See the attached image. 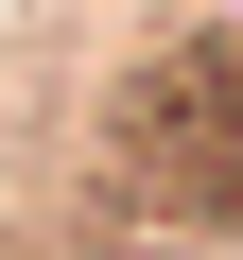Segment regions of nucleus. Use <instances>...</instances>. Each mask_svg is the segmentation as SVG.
I'll return each mask as SVG.
<instances>
[{"label": "nucleus", "mask_w": 243, "mask_h": 260, "mask_svg": "<svg viewBox=\"0 0 243 260\" xmlns=\"http://www.w3.org/2000/svg\"><path fill=\"white\" fill-rule=\"evenodd\" d=\"M104 208L122 225H174V243L243 225V35L226 18L174 35V52H139L104 87Z\"/></svg>", "instance_id": "f257e3e1"}]
</instances>
